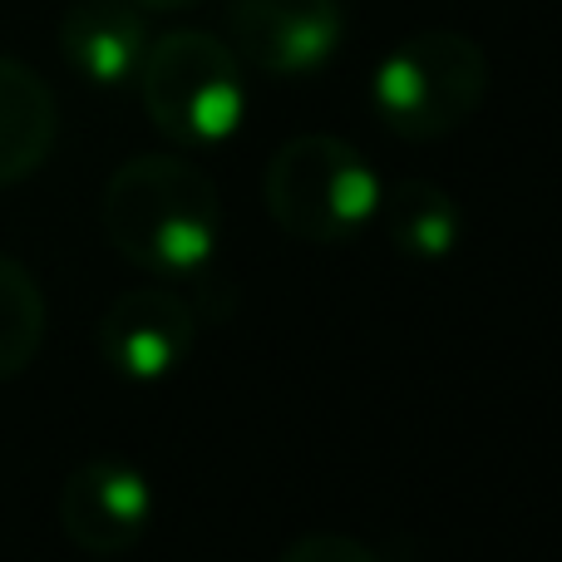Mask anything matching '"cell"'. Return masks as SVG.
Returning <instances> with one entry per match:
<instances>
[{
    "instance_id": "7a4b0ae2",
    "label": "cell",
    "mask_w": 562,
    "mask_h": 562,
    "mask_svg": "<svg viewBox=\"0 0 562 562\" xmlns=\"http://www.w3.org/2000/svg\"><path fill=\"white\" fill-rule=\"evenodd\" d=\"M488 94V55L464 30H415L370 75V109L405 144H435V138L464 128Z\"/></svg>"
},
{
    "instance_id": "9c48e42d",
    "label": "cell",
    "mask_w": 562,
    "mask_h": 562,
    "mask_svg": "<svg viewBox=\"0 0 562 562\" xmlns=\"http://www.w3.org/2000/svg\"><path fill=\"white\" fill-rule=\"evenodd\" d=\"M59 138L55 89L25 59L0 55V188H15L49 164Z\"/></svg>"
},
{
    "instance_id": "7c38bea8",
    "label": "cell",
    "mask_w": 562,
    "mask_h": 562,
    "mask_svg": "<svg viewBox=\"0 0 562 562\" xmlns=\"http://www.w3.org/2000/svg\"><path fill=\"white\" fill-rule=\"evenodd\" d=\"M277 562H385V558L350 533H306L281 548Z\"/></svg>"
},
{
    "instance_id": "8fae6325",
    "label": "cell",
    "mask_w": 562,
    "mask_h": 562,
    "mask_svg": "<svg viewBox=\"0 0 562 562\" xmlns=\"http://www.w3.org/2000/svg\"><path fill=\"white\" fill-rule=\"evenodd\" d=\"M49 330V306L25 262L0 252V385L35 366Z\"/></svg>"
},
{
    "instance_id": "8992f818",
    "label": "cell",
    "mask_w": 562,
    "mask_h": 562,
    "mask_svg": "<svg viewBox=\"0 0 562 562\" xmlns=\"http://www.w3.org/2000/svg\"><path fill=\"white\" fill-rule=\"evenodd\" d=\"M154 484L128 459L94 454L69 469L59 488V528L89 558H124L148 538Z\"/></svg>"
},
{
    "instance_id": "5b68a950",
    "label": "cell",
    "mask_w": 562,
    "mask_h": 562,
    "mask_svg": "<svg viewBox=\"0 0 562 562\" xmlns=\"http://www.w3.org/2000/svg\"><path fill=\"white\" fill-rule=\"evenodd\" d=\"M233 55L257 75L301 79L336 59L346 40L340 0H233L227 10Z\"/></svg>"
},
{
    "instance_id": "277c9868",
    "label": "cell",
    "mask_w": 562,
    "mask_h": 562,
    "mask_svg": "<svg viewBox=\"0 0 562 562\" xmlns=\"http://www.w3.org/2000/svg\"><path fill=\"white\" fill-rule=\"evenodd\" d=\"M380 173L350 138L296 134L272 154L262 178L267 213L286 237L330 247L356 237L380 207Z\"/></svg>"
},
{
    "instance_id": "52a82bcc",
    "label": "cell",
    "mask_w": 562,
    "mask_h": 562,
    "mask_svg": "<svg viewBox=\"0 0 562 562\" xmlns=\"http://www.w3.org/2000/svg\"><path fill=\"white\" fill-rule=\"evenodd\" d=\"M94 340L109 370H119L124 380H138V385H154L193 356L198 316L188 306V296H178V291L138 286L109 301Z\"/></svg>"
},
{
    "instance_id": "3957f363",
    "label": "cell",
    "mask_w": 562,
    "mask_h": 562,
    "mask_svg": "<svg viewBox=\"0 0 562 562\" xmlns=\"http://www.w3.org/2000/svg\"><path fill=\"white\" fill-rule=\"evenodd\" d=\"M134 85L154 128L183 148L227 144L247 119L243 59L207 30H168L148 40Z\"/></svg>"
},
{
    "instance_id": "4fadbf2b",
    "label": "cell",
    "mask_w": 562,
    "mask_h": 562,
    "mask_svg": "<svg viewBox=\"0 0 562 562\" xmlns=\"http://www.w3.org/2000/svg\"><path fill=\"white\" fill-rule=\"evenodd\" d=\"M134 5H148V10H188V5H203V0H134Z\"/></svg>"
},
{
    "instance_id": "ba28073f",
    "label": "cell",
    "mask_w": 562,
    "mask_h": 562,
    "mask_svg": "<svg viewBox=\"0 0 562 562\" xmlns=\"http://www.w3.org/2000/svg\"><path fill=\"white\" fill-rule=\"evenodd\" d=\"M148 20L134 0H75L59 15V55L79 79L119 89L138 75L148 49Z\"/></svg>"
},
{
    "instance_id": "6da1fadb",
    "label": "cell",
    "mask_w": 562,
    "mask_h": 562,
    "mask_svg": "<svg viewBox=\"0 0 562 562\" xmlns=\"http://www.w3.org/2000/svg\"><path fill=\"white\" fill-rule=\"evenodd\" d=\"M99 223L124 262L158 277H193L223 243V193L193 158L138 154L109 173Z\"/></svg>"
},
{
    "instance_id": "30bf717a",
    "label": "cell",
    "mask_w": 562,
    "mask_h": 562,
    "mask_svg": "<svg viewBox=\"0 0 562 562\" xmlns=\"http://www.w3.org/2000/svg\"><path fill=\"white\" fill-rule=\"evenodd\" d=\"M375 217L390 247L409 262H445L464 233V213H459L454 193L429 183V178H400L395 188H385Z\"/></svg>"
}]
</instances>
